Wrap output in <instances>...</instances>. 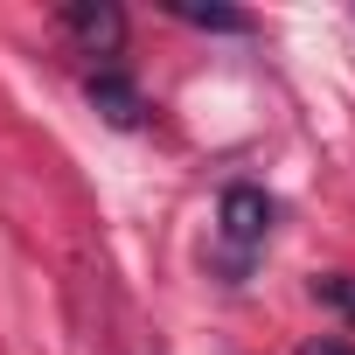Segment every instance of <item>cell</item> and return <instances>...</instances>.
Here are the masks:
<instances>
[{"instance_id": "3957f363", "label": "cell", "mask_w": 355, "mask_h": 355, "mask_svg": "<svg viewBox=\"0 0 355 355\" xmlns=\"http://www.w3.org/2000/svg\"><path fill=\"white\" fill-rule=\"evenodd\" d=\"M272 196L265 189H251V182H237V189H223V237L230 244H265L272 237Z\"/></svg>"}, {"instance_id": "6da1fadb", "label": "cell", "mask_w": 355, "mask_h": 355, "mask_svg": "<svg viewBox=\"0 0 355 355\" xmlns=\"http://www.w3.org/2000/svg\"><path fill=\"white\" fill-rule=\"evenodd\" d=\"M63 28H70V42L91 49V56H112V49L125 42V15L112 8V0H70V8H63Z\"/></svg>"}, {"instance_id": "8992f818", "label": "cell", "mask_w": 355, "mask_h": 355, "mask_svg": "<svg viewBox=\"0 0 355 355\" xmlns=\"http://www.w3.org/2000/svg\"><path fill=\"white\" fill-rule=\"evenodd\" d=\"M293 355H355V348H348V341H334V334H320V341H300Z\"/></svg>"}, {"instance_id": "7a4b0ae2", "label": "cell", "mask_w": 355, "mask_h": 355, "mask_svg": "<svg viewBox=\"0 0 355 355\" xmlns=\"http://www.w3.org/2000/svg\"><path fill=\"white\" fill-rule=\"evenodd\" d=\"M84 98H91V112H98L105 125H119V132H132V125L146 119V98H139V84H132L125 70H91Z\"/></svg>"}, {"instance_id": "5b68a950", "label": "cell", "mask_w": 355, "mask_h": 355, "mask_svg": "<svg viewBox=\"0 0 355 355\" xmlns=\"http://www.w3.org/2000/svg\"><path fill=\"white\" fill-rule=\"evenodd\" d=\"M313 300L355 320V272H320V279H313Z\"/></svg>"}, {"instance_id": "277c9868", "label": "cell", "mask_w": 355, "mask_h": 355, "mask_svg": "<svg viewBox=\"0 0 355 355\" xmlns=\"http://www.w3.org/2000/svg\"><path fill=\"white\" fill-rule=\"evenodd\" d=\"M167 15H174V21H189V28H209V35H251V15H237V8H202V0H167Z\"/></svg>"}]
</instances>
